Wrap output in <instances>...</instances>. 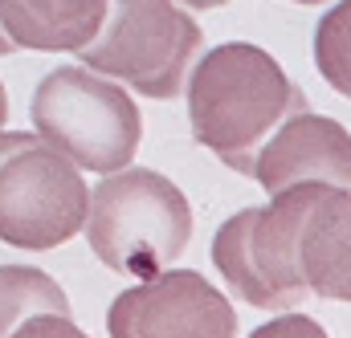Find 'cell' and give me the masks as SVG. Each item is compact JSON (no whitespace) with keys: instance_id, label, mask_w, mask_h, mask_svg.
<instances>
[{"instance_id":"10","label":"cell","mask_w":351,"mask_h":338,"mask_svg":"<svg viewBox=\"0 0 351 338\" xmlns=\"http://www.w3.org/2000/svg\"><path fill=\"white\" fill-rule=\"evenodd\" d=\"M254 220H258V208H241V212H233L217 229V237H213V265H217V273L225 277V285L241 302H250L258 310H269V314L298 310L302 302H294L290 294H282L278 285H269L262 277V269H258V261H254V249H250Z\"/></svg>"},{"instance_id":"11","label":"cell","mask_w":351,"mask_h":338,"mask_svg":"<svg viewBox=\"0 0 351 338\" xmlns=\"http://www.w3.org/2000/svg\"><path fill=\"white\" fill-rule=\"evenodd\" d=\"M33 314H74L70 294L37 265H0V338Z\"/></svg>"},{"instance_id":"7","label":"cell","mask_w":351,"mask_h":338,"mask_svg":"<svg viewBox=\"0 0 351 338\" xmlns=\"http://www.w3.org/2000/svg\"><path fill=\"white\" fill-rule=\"evenodd\" d=\"M254 179L269 196L294 183L351 187V131L331 114L298 110L265 135L254 159Z\"/></svg>"},{"instance_id":"19","label":"cell","mask_w":351,"mask_h":338,"mask_svg":"<svg viewBox=\"0 0 351 338\" xmlns=\"http://www.w3.org/2000/svg\"><path fill=\"white\" fill-rule=\"evenodd\" d=\"M294 4H323V0H294Z\"/></svg>"},{"instance_id":"4","label":"cell","mask_w":351,"mask_h":338,"mask_svg":"<svg viewBox=\"0 0 351 338\" xmlns=\"http://www.w3.org/2000/svg\"><path fill=\"white\" fill-rule=\"evenodd\" d=\"M204 33L188 8L176 0H110L106 16L86 49H78V66L110 82L127 86L143 98L184 94L188 70L200 57Z\"/></svg>"},{"instance_id":"9","label":"cell","mask_w":351,"mask_h":338,"mask_svg":"<svg viewBox=\"0 0 351 338\" xmlns=\"http://www.w3.org/2000/svg\"><path fill=\"white\" fill-rule=\"evenodd\" d=\"M302 281L315 298L351 302V187H327L298 241Z\"/></svg>"},{"instance_id":"8","label":"cell","mask_w":351,"mask_h":338,"mask_svg":"<svg viewBox=\"0 0 351 338\" xmlns=\"http://www.w3.org/2000/svg\"><path fill=\"white\" fill-rule=\"evenodd\" d=\"M323 183H294L286 192H274L269 204L258 208L254 233H250V249L269 285H278L282 294H290L294 302H306L311 289L302 281V265H298V241L306 229V216L315 212V204L323 200Z\"/></svg>"},{"instance_id":"6","label":"cell","mask_w":351,"mask_h":338,"mask_svg":"<svg viewBox=\"0 0 351 338\" xmlns=\"http://www.w3.org/2000/svg\"><path fill=\"white\" fill-rule=\"evenodd\" d=\"M110 338H237V310L204 273L160 269L106 310Z\"/></svg>"},{"instance_id":"14","label":"cell","mask_w":351,"mask_h":338,"mask_svg":"<svg viewBox=\"0 0 351 338\" xmlns=\"http://www.w3.org/2000/svg\"><path fill=\"white\" fill-rule=\"evenodd\" d=\"M250 338H331V335L323 330V322H315V318H306L298 310H282L278 318L262 322Z\"/></svg>"},{"instance_id":"1","label":"cell","mask_w":351,"mask_h":338,"mask_svg":"<svg viewBox=\"0 0 351 338\" xmlns=\"http://www.w3.org/2000/svg\"><path fill=\"white\" fill-rule=\"evenodd\" d=\"M184 102L192 139L241 175H254L258 147L282 118L311 110L278 57L254 41H225L200 53L188 70Z\"/></svg>"},{"instance_id":"2","label":"cell","mask_w":351,"mask_h":338,"mask_svg":"<svg viewBox=\"0 0 351 338\" xmlns=\"http://www.w3.org/2000/svg\"><path fill=\"white\" fill-rule=\"evenodd\" d=\"M196 229L188 196L156 168H123L90 187L86 233L90 253L123 277H152L188 249Z\"/></svg>"},{"instance_id":"16","label":"cell","mask_w":351,"mask_h":338,"mask_svg":"<svg viewBox=\"0 0 351 338\" xmlns=\"http://www.w3.org/2000/svg\"><path fill=\"white\" fill-rule=\"evenodd\" d=\"M180 8H188V12H204V8H221V4H229V0H176Z\"/></svg>"},{"instance_id":"5","label":"cell","mask_w":351,"mask_h":338,"mask_svg":"<svg viewBox=\"0 0 351 338\" xmlns=\"http://www.w3.org/2000/svg\"><path fill=\"white\" fill-rule=\"evenodd\" d=\"M86 175L37 131H0V241L12 249H58L82 233Z\"/></svg>"},{"instance_id":"12","label":"cell","mask_w":351,"mask_h":338,"mask_svg":"<svg viewBox=\"0 0 351 338\" xmlns=\"http://www.w3.org/2000/svg\"><path fill=\"white\" fill-rule=\"evenodd\" d=\"M315 66L323 82L351 98V0L331 4L315 25Z\"/></svg>"},{"instance_id":"15","label":"cell","mask_w":351,"mask_h":338,"mask_svg":"<svg viewBox=\"0 0 351 338\" xmlns=\"http://www.w3.org/2000/svg\"><path fill=\"white\" fill-rule=\"evenodd\" d=\"M12 338H90V335L74 322V314H33L12 330Z\"/></svg>"},{"instance_id":"13","label":"cell","mask_w":351,"mask_h":338,"mask_svg":"<svg viewBox=\"0 0 351 338\" xmlns=\"http://www.w3.org/2000/svg\"><path fill=\"white\" fill-rule=\"evenodd\" d=\"M37 21H45L49 29L66 33L78 49H86L106 16V4L110 0H21Z\"/></svg>"},{"instance_id":"3","label":"cell","mask_w":351,"mask_h":338,"mask_svg":"<svg viewBox=\"0 0 351 338\" xmlns=\"http://www.w3.org/2000/svg\"><path fill=\"white\" fill-rule=\"evenodd\" d=\"M29 118L33 131L82 175H110L131 168L143 139V114L131 90L86 66L49 70L33 90Z\"/></svg>"},{"instance_id":"17","label":"cell","mask_w":351,"mask_h":338,"mask_svg":"<svg viewBox=\"0 0 351 338\" xmlns=\"http://www.w3.org/2000/svg\"><path fill=\"white\" fill-rule=\"evenodd\" d=\"M8 53H16V45L8 41V33H4V25H0V57H8Z\"/></svg>"},{"instance_id":"18","label":"cell","mask_w":351,"mask_h":338,"mask_svg":"<svg viewBox=\"0 0 351 338\" xmlns=\"http://www.w3.org/2000/svg\"><path fill=\"white\" fill-rule=\"evenodd\" d=\"M4 118H8V90L0 82V131H4Z\"/></svg>"}]
</instances>
